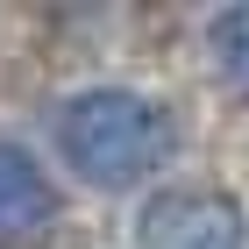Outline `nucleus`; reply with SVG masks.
Here are the masks:
<instances>
[{"mask_svg": "<svg viewBox=\"0 0 249 249\" xmlns=\"http://www.w3.org/2000/svg\"><path fill=\"white\" fill-rule=\"evenodd\" d=\"M135 249H249V213L221 185H164L135 213Z\"/></svg>", "mask_w": 249, "mask_h": 249, "instance_id": "2", "label": "nucleus"}, {"mask_svg": "<svg viewBox=\"0 0 249 249\" xmlns=\"http://www.w3.org/2000/svg\"><path fill=\"white\" fill-rule=\"evenodd\" d=\"M171 150H178L171 107L135 86H86L57 107V157L100 192H128L157 178Z\"/></svg>", "mask_w": 249, "mask_h": 249, "instance_id": "1", "label": "nucleus"}, {"mask_svg": "<svg viewBox=\"0 0 249 249\" xmlns=\"http://www.w3.org/2000/svg\"><path fill=\"white\" fill-rule=\"evenodd\" d=\"M57 228V185L36 164V150H21L0 135V249H21Z\"/></svg>", "mask_w": 249, "mask_h": 249, "instance_id": "3", "label": "nucleus"}, {"mask_svg": "<svg viewBox=\"0 0 249 249\" xmlns=\"http://www.w3.org/2000/svg\"><path fill=\"white\" fill-rule=\"evenodd\" d=\"M207 57H213V71H221V86H228L235 100H249V0H235V7L213 15Z\"/></svg>", "mask_w": 249, "mask_h": 249, "instance_id": "4", "label": "nucleus"}]
</instances>
